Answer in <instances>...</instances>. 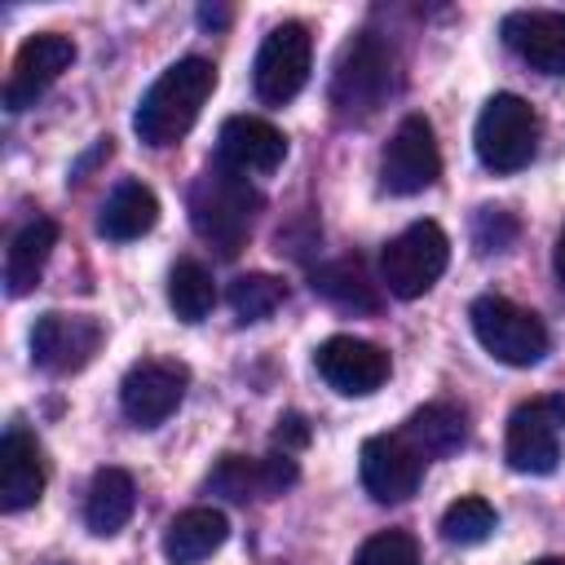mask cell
<instances>
[{"mask_svg":"<svg viewBox=\"0 0 565 565\" xmlns=\"http://www.w3.org/2000/svg\"><path fill=\"white\" fill-rule=\"evenodd\" d=\"M212 88H216V66H212L207 57H181V62H172V66L146 88L141 106H137V115H132L137 137H141L146 146H154V150L177 146V141L194 128V119H199V110L207 106Z\"/></svg>","mask_w":565,"mask_h":565,"instance_id":"cell-1","label":"cell"},{"mask_svg":"<svg viewBox=\"0 0 565 565\" xmlns=\"http://www.w3.org/2000/svg\"><path fill=\"white\" fill-rule=\"evenodd\" d=\"M260 203H265L260 190L221 163L203 168V177H194L190 199H185L194 234L207 247H216V256H238L247 247V234H252Z\"/></svg>","mask_w":565,"mask_h":565,"instance_id":"cell-2","label":"cell"},{"mask_svg":"<svg viewBox=\"0 0 565 565\" xmlns=\"http://www.w3.org/2000/svg\"><path fill=\"white\" fill-rule=\"evenodd\" d=\"M397 93V57L393 49L362 31L353 35L331 71V106L340 119H371L388 97Z\"/></svg>","mask_w":565,"mask_h":565,"instance_id":"cell-3","label":"cell"},{"mask_svg":"<svg viewBox=\"0 0 565 565\" xmlns=\"http://www.w3.org/2000/svg\"><path fill=\"white\" fill-rule=\"evenodd\" d=\"M472 146H477V159L490 172H521L539 150V115H534V106L525 97H516V93H494L477 115Z\"/></svg>","mask_w":565,"mask_h":565,"instance_id":"cell-4","label":"cell"},{"mask_svg":"<svg viewBox=\"0 0 565 565\" xmlns=\"http://www.w3.org/2000/svg\"><path fill=\"white\" fill-rule=\"evenodd\" d=\"M468 318H472L477 344L494 362H503V366H534V362H543V353L552 344L543 318L530 313V309H521L508 296H477L472 309H468Z\"/></svg>","mask_w":565,"mask_h":565,"instance_id":"cell-5","label":"cell"},{"mask_svg":"<svg viewBox=\"0 0 565 565\" xmlns=\"http://www.w3.org/2000/svg\"><path fill=\"white\" fill-rule=\"evenodd\" d=\"M450 265V238L437 221H415L406 225L397 238L384 243L380 252V282L388 287V296L397 300H415L424 296Z\"/></svg>","mask_w":565,"mask_h":565,"instance_id":"cell-6","label":"cell"},{"mask_svg":"<svg viewBox=\"0 0 565 565\" xmlns=\"http://www.w3.org/2000/svg\"><path fill=\"white\" fill-rule=\"evenodd\" d=\"M561 428H565V397H534L521 402L508 419V468L512 472H530V477H547L561 463Z\"/></svg>","mask_w":565,"mask_h":565,"instance_id":"cell-7","label":"cell"},{"mask_svg":"<svg viewBox=\"0 0 565 565\" xmlns=\"http://www.w3.org/2000/svg\"><path fill=\"white\" fill-rule=\"evenodd\" d=\"M309 62H313V40L300 22H282L274 26L260 49H256V66H252V84H256V97L265 106H287L305 79H309Z\"/></svg>","mask_w":565,"mask_h":565,"instance_id":"cell-8","label":"cell"},{"mask_svg":"<svg viewBox=\"0 0 565 565\" xmlns=\"http://www.w3.org/2000/svg\"><path fill=\"white\" fill-rule=\"evenodd\" d=\"M102 340H106V331L97 318L49 309L31 327V362L49 375H75L97 358Z\"/></svg>","mask_w":565,"mask_h":565,"instance_id":"cell-9","label":"cell"},{"mask_svg":"<svg viewBox=\"0 0 565 565\" xmlns=\"http://www.w3.org/2000/svg\"><path fill=\"white\" fill-rule=\"evenodd\" d=\"M437 177H441V150L433 124L424 115H406L380 154V185L388 194H419Z\"/></svg>","mask_w":565,"mask_h":565,"instance_id":"cell-10","label":"cell"},{"mask_svg":"<svg viewBox=\"0 0 565 565\" xmlns=\"http://www.w3.org/2000/svg\"><path fill=\"white\" fill-rule=\"evenodd\" d=\"M190 388V371L185 362L172 358H141L128 366L124 384H119V406L137 428H159L185 397Z\"/></svg>","mask_w":565,"mask_h":565,"instance_id":"cell-11","label":"cell"},{"mask_svg":"<svg viewBox=\"0 0 565 565\" xmlns=\"http://www.w3.org/2000/svg\"><path fill=\"white\" fill-rule=\"evenodd\" d=\"M424 455L406 441V433H375L362 441L358 468H362V486L375 503H402L419 490L424 477Z\"/></svg>","mask_w":565,"mask_h":565,"instance_id":"cell-12","label":"cell"},{"mask_svg":"<svg viewBox=\"0 0 565 565\" xmlns=\"http://www.w3.org/2000/svg\"><path fill=\"white\" fill-rule=\"evenodd\" d=\"M71 62H75L71 35H57V31L31 35V40L18 49V57H13V71H9V84H4V106H9L13 115L26 110V106H35V102L57 84V75L71 71Z\"/></svg>","mask_w":565,"mask_h":565,"instance_id":"cell-13","label":"cell"},{"mask_svg":"<svg viewBox=\"0 0 565 565\" xmlns=\"http://www.w3.org/2000/svg\"><path fill=\"white\" fill-rule=\"evenodd\" d=\"M313 366L344 397H366L388 380V353L380 344H371V340H358V335L322 340L318 353H313Z\"/></svg>","mask_w":565,"mask_h":565,"instance_id":"cell-14","label":"cell"},{"mask_svg":"<svg viewBox=\"0 0 565 565\" xmlns=\"http://www.w3.org/2000/svg\"><path fill=\"white\" fill-rule=\"evenodd\" d=\"M282 159H287V137L269 119L234 115L216 132V163L230 168V172H238V177L274 172Z\"/></svg>","mask_w":565,"mask_h":565,"instance_id":"cell-15","label":"cell"},{"mask_svg":"<svg viewBox=\"0 0 565 565\" xmlns=\"http://www.w3.org/2000/svg\"><path fill=\"white\" fill-rule=\"evenodd\" d=\"M503 44L543 75H565V13L516 9L503 18Z\"/></svg>","mask_w":565,"mask_h":565,"instance_id":"cell-16","label":"cell"},{"mask_svg":"<svg viewBox=\"0 0 565 565\" xmlns=\"http://www.w3.org/2000/svg\"><path fill=\"white\" fill-rule=\"evenodd\" d=\"M44 494V455L31 433L9 428L0 437V508L22 512Z\"/></svg>","mask_w":565,"mask_h":565,"instance_id":"cell-17","label":"cell"},{"mask_svg":"<svg viewBox=\"0 0 565 565\" xmlns=\"http://www.w3.org/2000/svg\"><path fill=\"white\" fill-rule=\"evenodd\" d=\"M230 539V521L221 508H185L163 530V556L168 565H199Z\"/></svg>","mask_w":565,"mask_h":565,"instance_id":"cell-18","label":"cell"},{"mask_svg":"<svg viewBox=\"0 0 565 565\" xmlns=\"http://www.w3.org/2000/svg\"><path fill=\"white\" fill-rule=\"evenodd\" d=\"M154 221H159V199H154V190L141 185V181H119V185L106 194L102 212H97V234L110 238V243H132V238L150 234Z\"/></svg>","mask_w":565,"mask_h":565,"instance_id":"cell-19","label":"cell"},{"mask_svg":"<svg viewBox=\"0 0 565 565\" xmlns=\"http://www.w3.org/2000/svg\"><path fill=\"white\" fill-rule=\"evenodd\" d=\"M53 247H57V221H49V216H35V221H26V225L13 234L9 252H4V291H9L13 300L26 296V291L40 282V274H44Z\"/></svg>","mask_w":565,"mask_h":565,"instance_id":"cell-20","label":"cell"},{"mask_svg":"<svg viewBox=\"0 0 565 565\" xmlns=\"http://www.w3.org/2000/svg\"><path fill=\"white\" fill-rule=\"evenodd\" d=\"M313 296H322L327 305L344 309V313H375L380 309V282L366 274V265L358 256L344 260H327L309 274Z\"/></svg>","mask_w":565,"mask_h":565,"instance_id":"cell-21","label":"cell"},{"mask_svg":"<svg viewBox=\"0 0 565 565\" xmlns=\"http://www.w3.org/2000/svg\"><path fill=\"white\" fill-rule=\"evenodd\" d=\"M137 508V486L124 468H102L84 494V525L93 534H119Z\"/></svg>","mask_w":565,"mask_h":565,"instance_id":"cell-22","label":"cell"},{"mask_svg":"<svg viewBox=\"0 0 565 565\" xmlns=\"http://www.w3.org/2000/svg\"><path fill=\"white\" fill-rule=\"evenodd\" d=\"M402 433L424 459H446L468 441V415L450 402H428L406 419Z\"/></svg>","mask_w":565,"mask_h":565,"instance_id":"cell-23","label":"cell"},{"mask_svg":"<svg viewBox=\"0 0 565 565\" xmlns=\"http://www.w3.org/2000/svg\"><path fill=\"white\" fill-rule=\"evenodd\" d=\"M168 305L181 322H203L216 305V282L199 260H177L168 274Z\"/></svg>","mask_w":565,"mask_h":565,"instance_id":"cell-24","label":"cell"},{"mask_svg":"<svg viewBox=\"0 0 565 565\" xmlns=\"http://www.w3.org/2000/svg\"><path fill=\"white\" fill-rule=\"evenodd\" d=\"M494 525H499V512H494L486 499H477V494L455 499V503L441 512V539L455 543V547H477V543H486V539L494 534Z\"/></svg>","mask_w":565,"mask_h":565,"instance_id":"cell-25","label":"cell"},{"mask_svg":"<svg viewBox=\"0 0 565 565\" xmlns=\"http://www.w3.org/2000/svg\"><path fill=\"white\" fill-rule=\"evenodd\" d=\"M225 300H230V309L238 313V322H260V318H269V313L287 300V287H282V278H274V274H238V278L230 282Z\"/></svg>","mask_w":565,"mask_h":565,"instance_id":"cell-26","label":"cell"},{"mask_svg":"<svg viewBox=\"0 0 565 565\" xmlns=\"http://www.w3.org/2000/svg\"><path fill=\"white\" fill-rule=\"evenodd\" d=\"M207 490L221 499H234V503L269 499L265 494V468H260V459H247V455H221V463L207 472Z\"/></svg>","mask_w":565,"mask_h":565,"instance_id":"cell-27","label":"cell"},{"mask_svg":"<svg viewBox=\"0 0 565 565\" xmlns=\"http://www.w3.org/2000/svg\"><path fill=\"white\" fill-rule=\"evenodd\" d=\"M468 234H472V247H477L481 256H490V252H508V247L516 243L521 221H516L508 207H490V203H486V207L472 212Z\"/></svg>","mask_w":565,"mask_h":565,"instance_id":"cell-28","label":"cell"},{"mask_svg":"<svg viewBox=\"0 0 565 565\" xmlns=\"http://www.w3.org/2000/svg\"><path fill=\"white\" fill-rule=\"evenodd\" d=\"M353 565H419V547L406 530H380L358 547Z\"/></svg>","mask_w":565,"mask_h":565,"instance_id":"cell-29","label":"cell"},{"mask_svg":"<svg viewBox=\"0 0 565 565\" xmlns=\"http://www.w3.org/2000/svg\"><path fill=\"white\" fill-rule=\"evenodd\" d=\"M305 446H309V419L296 415V411L278 415V424H274V450L296 455V450H305Z\"/></svg>","mask_w":565,"mask_h":565,"instance_id":"cell-30","label":"cell"},{"mask_svg":"<svg viewBox=\"0 0 565 565\" xmlns=\"http://www.w3.org/2000/svg\"><path fill=\"white\" fill-rule=\"evenodd\" d=\"M199 22H203V26H225V22H230V9H225V4H203V9H199Z\"/></svg>","mask_w":565,"mask_h":565,"instance_id":"cell-31","label":"cell"},{"mask_svg":"<svg viewBox=\"0 0 565 565\" xmlns=\"http://www.w3.org/2000/svg\"><path fill=\"white\" fill-rule=\"evenodd\" d=\"M552 269H556V278L565 282V230L556 234V247H552Z\"/></svg>","mask_w":565,"mask_h":565,"instance_id":"cell-32","label":"cell"},{"mask_svg":"<svg viewBox=\"0 0 565 565\" xmlns=\"http://www.w3.org/2000/svg\"><path fill=\"white\" fill-rule=\"evenodd\" d=\"M534 565H565L561 556H543V561H534Z\"/></svg>","mask_w":565,"mask_h":565,"instance_id":"cell-33","label":"cell"}]
</instances>
